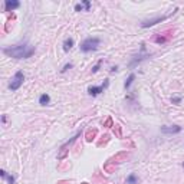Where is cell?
<instances>
[{"mask_svg":"<svg viewBox=\"0 0 184 184\" xmlns=\"http://www.w3.org/2000/svg\"><path fill=\"white\" fill-rule=\"evenodd\" d=\"M3 53L10 56V58H15V59H28L35 53V48L30 46L29 43H20V45H16V46L5 48Z\"/></svg>","mask_w":184,"mask_h":184,"instance_id":"1","label":"cell"},{"mask_svg":"<svg viewBox=\"0 0 184 184\" xmlns=\"http://www.w3.org/2000/svg\"><path fill=\"white\" fill-rule=\"evenodd\" d=\"M99 43H101L99 38H88V39H85L81 43L79 48H81V52L88 53V52H92V50H97L98 46H99Z\"/></svg>","mask_w":184,"mask_h":184,"instance_id":"2","label":"cell"},{"mask_svg":"<svg viewBox=\"0 0 184 184\" xmlns=\"http://www.w3.org/2000/svg\"><path fill=\"white\" fill-rule=\"evenodd\" d=\"M23 81H25V75H23V72L22 71H17L16 73H15V76L10 79V83H9V89L10 91H17L22 85H23Z\"/></svg>","mask_w":184,"mask_h":184,"instance_id":"3","label":"cell"},{"mask_svg":"<svg viewBox=\"0 0 184 184\" xmlns=\"http://www.w3.org/2000/svg\"><path fill=\"white\" fill-rule=\"evenodd\" d=\"M108 85H109V81L105 79L104 83L99 85V86H89V88H88V94H89L91 97H97V95H99L101 92H104V91L108 88Z\"/></svg>","mask_w":184,"mask_h":184,"instance_id":"4","label":"cell"},{"mask_svg":"<svg viewBox=\"0 0 184 184\" xmlns=\"http://www.w3.org/2000/svg\"><path fill=\"white\" fill-rule=\"evenodd\" d=\"M78 137H79V134H78V135H75L73 138H71V141H68L66 144H63V145L60 147V151H59V154H58V160H63V158L68 155V152H69V150H68V148H69V147L76 141V138H78Z\"/></svg>","mask_w":184,"mask_h":184,"instance_id":"5","label":"cell"},{"mask_svg":"<svg viewBox=\"0 0 184 184\" xmlns=\"http://www.w3.org/2000/svg\"><path fill=\"white\" fill-rule=\"evenodd\" d=\"M144 52H145V45L142 43V45H141V52H140V53H138V55H137V56L132 59V62L130 63V66H134V65L140 63L141 60H144V59H147V58H150V56H151L150 53H144Z\"/></svg>","mask_w":184,"mask_h":184,"instance_id":"6","label":"cell"},{"mask_svg":"<svg viewBox=\"0 0 184 184\" xmlns=\"http://www.w3.org/2000/svg\"><path fill=\"white\" fill-rule=\"evenodd\" d=\"M167 17H168V16H158V17H154V19H148V20H144V22L141 23V28H151V26H154V25H157V23H161V22H164Z\"/></svg>","mask_w":184,"mask_h":184,"instance_id":"7","label":"cell"},{"mask_svg":"<svg viewBox=\"0 0 184 184\" xmlns=\"http://www.w3.org/2000/svg\"><path fill=\"white\" fill-rule=\"evenodd\" d=\"M17 7H20L19 2H15V0H6L5 2V12H13Z\"/></svg>","mask_w":184,"mask_h":184,"instance_id":"8","label":"cell"},{"mask_svg":"<svg viewBox=\"0 0 184 184\" xmlns=\"http://www.w3.org/2000/svg\"><path fill=\"white\" fill-rule=\"evenodd\" d=\"M181 131V127L178 125H173V127H161V132L163 134H178Z\"/></svg>","mask_w":184,"mask_h":184,"instance_id":"9","label":"cell"},{"mask_svg":"<svg viewBox=\"0 0 184 184\" xmlns=\"http://www.w3.org/2000/svg\"><path fill=\"white\" fill-rule=\"evenodd\" d=\"M73 45H75V40H73L72 38H68V39H65V42H63V50H65V52L71 50Z\"/></svg>","mask_w":184,"mask_h":184,"instance_id":"10","label":"cell"},{"mask_svg":"<svg viewBox=\"0 0 184 184\" xmlns=\"http://www.w3.org/2000/svg\"><path fill=\"white\" fill-rule=\"evenodd\" d=\"M97 134H98V131L94 128V130H88V132H86V141L88 142H91V141H94L95 140V137H97Z\"/></svg>","mask_w":184,"mask_h":184,"instance_id":"11","label":"cell"},{"mask_svg":"<svg viewBox=\"0 0 184 184\" xmlns=\"http://www.w3.org/2000/svg\"><path fill=\"white\" fill-rule=\"evenodd\" d=\"M49 102H50V97L48 95V94H42L40 97H39V104L40 105H49Z\"/></svg>","mask_w":184,"mask_h":184,"instance_id":"12","label":"cell"},{"mask_svg":"<svg viewBox=\"0 0 184 184\" xmlns=\"http://www.w3.org/2000/svg\"><path fill=\"white\" fill-rule=\"evenodd\" d=\"M170 38H171V36H163V35L158 33V35L154 36V42H155V43H165Z\"/></svg>","mask_w":184,"mask_h":184,"instance_id":"13","label":"cell"},{"mask_svg":"<svg viewBox=\"0 0 184 184\" xmlns=\"http://www.w3.org/2000/svg\"><path fill=\"white\" fill-rule=\"evenodd\" d=\"M134 79H135V75L131 73V75L127 78V81H125V83H124V88H125V89H130V86H131V83L134 82Z\"/></svg>","mask_w":184,"mask_h":184,"instance_id":"14","label":"cell"},{"mask_svg":"<svg viewBox=\"0 0 184 184\" xmlns=\"http://www.w3.org/2000/svg\"><path fill=\"white\" fill-rule=\"evenodd\" d=\"M124 158H128V154H127V152H121V154H118V155H117V157H114L111 161H112V163H115V161H117V163H121Z\"/></svg>","mask_w":184,"mask_h":184,"instance_id":"15","label":"cell"},{"mask_svg":"<svg viewBox=\"0 0 184 184\" xmlns=\"http://www.w3.org/2000/svg\"><path fill=\"white\" fill-rule=\"evenodd\" d=\"M138 183V177L135 174H130L127 177V184H137Z\"/></svg>","mask_w":184,"mask_h":184,"instance_id":"16","label":"cell"},{"mask_svg":"<svg viewBox=\"0 0 184 184\" xmlns=\"http://www.w3.org/2000/svg\"><path fill=\"white\" fill-rule=\"evenodd\" d=\"M102 138H104V140H101V141L98 142V147H102L104 144H107V142L109 141V135H108V134H107V135H104Z\"/></svg>","mask_w":184,"mask_h":184,"instance_id":"17","label":"cell"},{"mask_svg":"<svg viewBox=\"0 0 184 184\" xmlns=\"http://www.w3.org/2000/svg\"><path fill=\"white\" fill-rule=\"evenodd\" d=\"M102 62H104V60L101 59V60H99V62H98V63H97V65L94 66V68H92V73H97V72L99 71V68H101V65H102Z\"/></svg>","mask_w":184,"mask_h":184,"instance_id":"18","label":"cell"},{"mask_svg":"<svg viewBox=\"0 0 184 184\" xmlns=\"http://www.w3.org/2000/svg\"><path fill=\"white\" fill-rule=\"evenodd\" d=\"M104 127H108V128H111V127H114V121H112V118L109 117L105 122H104Z\"/></svg>","mask_w":184,"mask_h":184,"instance_id":"19","label":"cell"},{"mask_svg":"<svg viewBox=\"0 0 184 184\" xmlns=\"http://www.w3.org/2000/svg\"><path fill=\"white\" fill-rule=\"evenodd\" d=\"M171 102L175 104V105H178V104L181 102V97H173V98H171Z\"/></svg>","mask_w":184,"mask_h":184,"instance_id":"20","label":"cell"},{"mask_svg":"<svg viewBox=\"0 0 184 184\" xmlns=\"http://www.w3.org/2000/svg\"><path fill=\"white\" fill-rule=\"evenodd\" d=\"M114 131L117 132L118 137H121V127H120V125H114Z\"/></svg>","mask_w":184,"mask_h":184,"instance_id":"21","label":"cell"},{"mask_svg":"<svg viewBox=\"0 0 184 184\" xmlns=\"http://www.w3.org/2000/svg\"><path fill=\"white\" fill-rule=\"evenodd\" d=\"M82 10H83V5L78 3V5L75 6V12H82Z\"/></svg>","mask_w":184,"mask_h":184,"instance_id":"22","label":"cell"},{"mask_svg":"<svg viewBox=\"0 0 184 184\" xmlns=\"http://www.w3.org/2000/svg\"><path fill=\"white\" fill-rule=\"evenodd\" d=\"M72 66H73V65H72V63H66V65H65V66H63V69H62V71H60V72H62V73H63V72H66V71H68V69H71V68H72Z\"/></svg>","mask_w":184,"mask_h":184,"instance_id":"23","label":"cell"},{"mask_svg":"<svg viewBox=\"0 0 184 184\" xmlns=\"http://www.w3.org/2000/svg\"><path fill=\"white\" fill-rule=\"evenodd\" d=\"M7 181H9V184H15V177L13 175H7Z\"/></svg>","mask_w":184,"mask_h":184,"instance_id":"24","label":"cell"},{"mask_svg":"<svg viewBox=\"0 0 184 184\" xmlns=\"http://www.w3.org/2000/svg\"><path fill=\"white\" fill-rule=\"evenodd\" d=\"M83 7H85V10H89L91 9V3L89 2H83Z\"/></svg>","mask_w":184,"mask_h":184,"instance_id":"25","label":"cell"},{"mask_svg":"<svg viewBox=\"0 0 184 184\" xmlns=\"http://www.w3.org/2000/svg\"><path fill=\"white\" fill-rule=\"evenodd\" d=\"M0 175H2L3 178H7V174H6V171H5V170H2V171H0Z\"/></svg>","mask_w":184,"mask_h":184,"instance_id":"26","label":"cell"},{"mask_svg":"<svg viewBox=\"0 0 184 184\" xmlns=\"http://www.w3.org/2000/svg\"><path fill=\"white\" fill-rule=\"evenodd\" d=\"M117 69H118V68H117V66H114V68H111V72L114 73V72H117Z\"/></svg>","mask_w":184,"mask_h":184,"instance_id":"27","label":"cell"}]
</instances>
